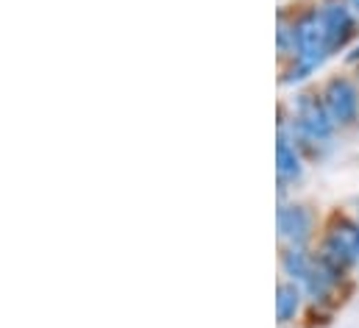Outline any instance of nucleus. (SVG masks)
<instances>
[{
	"label": "nucleus",
	"mask_w": 359,
	"mask_h": 328,
	"mask_svg": "<svg viewBox=\"0 0 359 328\" xmlns=\"http://www.w3.org/2000/svg\"><path fill=\"white\" fill-rule=\"evenodd\" d=\"M323 226V212L295 195L276 200V242L278 247H315Z\"/></svg>",
	"instance_id": "obj_4"
},
{
	"label": "nucleus",
	"mask_w": 359,
	"mask_h": 328,
	"mask_svg": "<svg viewBox=\"0 0 359 328\" xmlns=\"http://www.w3.org/2000/svg\"><path fill=\"white\" fill-rule=\"evenodd\" d=\"M354 212H357V217H359V206H357V209H354ZM357 278H359V270H357Z\"/></svg>",
	"instance_id": "obj_13"
},
{
	"label": "nucleus",
	"mask_w": 359,
	"mask_h": 328,
	"mask_svg": "<svg viewBox=\"0 0 359 328\" xmlns=\"http://www.w3.org/2000/svg\"><path fill=\"white\" fill-rule=\"evenodd\" d=\"M309 164L312 162L306 159V153L292 139L276 134V200L290 198L304 184Z\"/></svg>",
	"instance_id": "obj_7"
},
{
	"label": "nucleus",
	"mask_w": 359,
	"mask_h": 328,
	"mask_svg": "<svg viewBox=\"0 0 359 328\" xmlns=\"http://www.w3.org/2000/svg\"><path fill=\"white\" fill-rule=\"evenodd\" d=\"M298 56V34H295V6H278L276 14V64L287 67Z\"/></svg>",
	"instance_id": "obj_9"
},
{
	"label": "nucleus",
	"mask_w": 359,
	"mask_h": 328,
	"mask_svg": "<svg viewBox=\"0 0 359 328\" xmlns=\"http://www.w3.org/2000/svg\"><path fill=\"white\" fill-rule=\"evenodd\" d=\"M295 34H298V56L278 70V86L292 92L312 86V81L326 70V64L334 59L323 34L320 11L315 0L295 3Z\"/></svg>",
	"instance_id": "obj_2"
},
{
	"label": "nucleus",
	"mask_w": 359,
	"mask_h": 328,
	"mask_svg": "<svg viewBox=\"0 0 359 328\" xmlns=\"http://www.w3.org/2000/svg\"><path fill=\"white\" fill-rule=\"evenodd\" d=\"M343 64H346V70H354V67H359V39L348 48V53L343 56Z\"/></svg>",
	"instance_id": "obj_10"
},
{
	"label": "nucleus",
	"mask_w": 359,
	"mask_h": 328,
	"mask_svg": "<svg viewBox=\"0 0 359 328\" xmlns=\"http://www.w3.org/2000/svg\"><path fill=\"white\" fill-rule=\"evenodd\" d=\"M318 92L323 97V106L329 117L334 120L340 137L359 128V86L351 70L329 73L318 81Z\"/></svg>",
	"instance_id": "obj_5"
},
{
	"label": "nucleus",
	"mask_w": 359,
	"mask_h": 328,
	"mask_svg": "<svg viewBox=\"0 0 359 328\" xmlns=\"http://www.w3.org/2000/svg\"><path fill=\"white\" fill-rule=\"evenodd\" d=\"M351 73H354V78H357V86H359V67H354Z\"/></svg>",
	"instance_id": "obj_12"
},
{
	"label": "nucleus",
	"mask_w": 359,
	"mask_h": 328,
	"mask_svg": "<svg viewBox=\"0 0 359 328\" xmlns=\"http://www.w3.org/2000/svg\"><path fill=\"white\" fill-rule=\"evenodd\" d=\"M315 253L329 264L357 275L359 270V217L354 209H329L315 242Z\"/></svg>",
	"instance_id": "obj_3"
},
{
	"label": "nucleus",
	"mask_w": 359,
	"mask_h": 328,
	"mask_svg": "<svg viewBox=\"0 0 359 328\" xmlns=\"http://www.w3.org/2000/svg\"><path fill=\"white\" fill-rule=\"evenodd\" d=\"M323 22V34L332 56H346L348 48L359 39V14L348 6V0H315Z\"/></svg>",
	"instance_id": "obj_6"
},
{
	"label": "nucleus",
	"mask_w": 359,
	"mask_h": 328,
	"mask_svg": "<svg viewBox=\"0 0 359 328\" xmlns=\"http://www.w3.org/2000/svg\"><path fill=\"white\" fill-rule=\"evenodd\" d=\"M306 295L304 289L290 281V278H281L276 281V323L278 328H301L306 320Z\"/></svg>",
	"instance_id": "obj_8"
},
{
	"label": "nucleus",
	"mask_w": 359,
	"mask_h": 328,
	"mask_svg": "<svg viewBox=\"0 0 359 328\" xmlns=\"http://www.w3.org/2000/svg\"><path fill=\"white\" fill-rule=\"evenodd\" d=\"M276 134H284L287 139H292L306 153L309 162H323L334 151L340 131L323 106L318 83L292 89L290 97H284L278 103Z\"/></svg>",
	"instance_id": "obj_1"
},
{
	"label": "nucleus",
	"mask_w": 359,
	"mask_h": 328,
	"mask_svg": "<svg viewBox=\"0 0 359 328\" xmlns=\"http://www.w3.org/2000/svg\"><path fill=\"white\" fill-rule=\"evenodd\" d=\"M348 6H351V8H354V11L359 14V0H348Z\"/></svg>",
	"instance_id": "obj_11"
}]
</instances>
